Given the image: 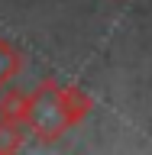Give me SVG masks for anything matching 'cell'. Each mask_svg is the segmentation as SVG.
<instances>
[{
  "mask_svg": "<svg viewBox=\"0 0 152 155\" xmlns=\"http://www.w3.org/2000/svg\"><path fill=\"white\" fill-rule=\"evenodd\" d=\"M23 71V52L10 39H0V91L10 87Z\"/></svg>",
  "mask_w": 152,
  "mask_h": 155,
  "instance_id": "3957f363",
  "label": "cell"
},
{
  "mask_svg": "<svg viewBox=\"0 0 152 155\" xmlns=\"http://www.w3.org/2000/svg\"><path fill=\"white\" fill-rule=\"evenodd\" d=\"M62 104H65V113H68V123L78 126L91 110H94V97L84 94L78 84H62Z\"/></svg>",
  "mask_w": 152,
  "mask_h": 155,
  "instance_id": "7a4b0ae2",
  "label": "cell"
},
{
  "mask_svg": "<svg viewBox=\"0 0 152 155\" xmlns=\"http://www.w3.org/2000/svg\"><path fill=\"white\" fill-rule=\"evenodd\" d=\"M0 116L3 120H29V94L16 87H3L0 94Z\"/></svg>",
  "mask_w": 152,
  "mask_h": 155,
  "instance_id": "5b68a950",
  "label": "cell"
},
{
  "mask_svg": "<svg viewBox=\"0 0 152 155\" xmlns=\"http://www.w3.org/2000/svg\"><path fill=\"white\" fill-rule=\"evenodd\" d=\"M29 133L32 139L42 145L58 142L62 136L71 129L65 113V104H62V84L55 78H42L32 91H29Z\"/></svg>",
  "mask_w": 152,
  "mask_h": 155,
  "instance_id": "6da1fadb",
  "label": "cell"
},
{
  "mask_svg": "<svg viewBox=\"0 0 152 155\" xmlns=\"http://www.w3.org/2000/svg\"><path fill=\"white\" fill-rule=\"evenodd\" d=\"M26 136H29V123L26 120H3V116H0V155L19 152V149L26 145Z\"/></svg>",
  "mask_w": 152,
  "mask_h": 155,
  "instance_id": "277c9868",
  "label": "cell"
}]
</instances>
